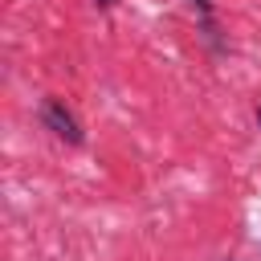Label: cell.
Listing matches in <instances>:
<instances>
[{"instance_id":"cell-2","label":"cell","mask_w":261,"mask_h":261,"mask_svg":"<svg viewBox=\"0 0 261 261\" xmlns=\"http://www.w3.org/2000/svg\"><path fill=\"white\" fill-rule=\"evenodd\" d=\"M192 4H196V8H200V12H204V16H208V12H212V4H208V0H192Z\"/></svg>"},{"instance_id":"cell-3","label":"cell","mask_w":261,"mask_h":261,"mask_svg":"<svg viewBox=\"0 0 261 261\" xmlns=\"http://www.w3.org/2000/svg\"><path fill=\"white\" fill-rule=\"evenodd\" d=\"M257 122H261V110H257Z\"/></svg>"},{"instance_id":"cell-1","label":"cell","mask_w":261,"mask_h":261,"mask_svg":"<svg viewBox=\"0 0 261 261\" xmlns=\"http://www.w3.org/2000/svg\"><path fill=\"white\" fill-rule=\"evenodd\" d=\"M41 122H45L57 139H65V143H82V126H77V118H73L57 98H49V102L41 106Z\"/></svg>"},{"instance_id":"cell-4","label":"cell","mask_w":261,"mask_h":261,"mask_svg":"<svg viewBox=\"0 0 261 261\" xmlns=\"http://www.w3.org/2000/svg\"><path fill=\"white\" fill-rule=\"evenodd\" d=\"M98 4H110V0H98Z\"/></svg>"}]
</instances>
